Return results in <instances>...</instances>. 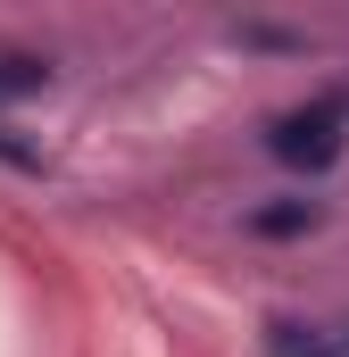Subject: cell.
<instances>
[{
    "label": "cell",
    "instance_id": "1",
    "mask_svg": "<svg viewBox=\"0 0 349 357\" xmlns=\"http://www.w3.org/2000/svg\"><path fill=\"white\" fill-rule=\"evenodd\" d=\"M341 142H349V108H341V91H316L308 108H283L274 125H266V150L283 158V167H333L341 158Z\"/></svg>",
    "mask_w": 349,
    "mask_h": 357
},
{
    "label": "cell",
    "instance_id": "2",
    "mask_svg": "<svg viewBox=\"0 0 349 357\" xmlns=\"http://www.w3.org/2000/svg\"><path fill=\"white\" fill-rule=\"evenodd\" d=\"M274 357H349V324H283Z\"/></svg>",
    "mask_w": 349,
    "mask_h": 357
},
{
    "label": "cell",
    "instance_id": "3",
    "mask_svg": "<svg viewBox=\"0 0 349 357\" xmlns=\"http://www.w3.org/2000/svg\"><path fill=\"white\" fill-rule=\"evenodd\" d=\"M34 91H50V67L25 59V50H0V108L8 100H34Z\"/></svg>",
    "mask_w": 349,
    "mask_h": 357
},
{
    "label": "cell",
    "instance_id": "4",
    "mask_svg": "<svg viewBox=\"0 0 349 357\" xmlns=\"http://www.w3.org/2000/svg\"><path fill=\"white\" fill-rule=\"evenodd\" d=\"M316 225V199H283V208H258L250 216V233H266V241H291V233H308Z\"/></svg>",
    "mask_w": 349,
    "mask_h": 357
},
{
    "label": "cell",
    "instance_id": "5",
    "mask_svg": "<svg viewBox=\"0 0 349 357\" xmlns=\"http://www.w3.org/2000/svg\"><path fill=\"white\" fill-rule=\"evenodd\" d=\"M0 158H8V167H25V175H42V158H34V150H17L8 133H0Z\"/></svg>",
    "mask_w": 349,
    "mask_h": 357
}]
</instances>
